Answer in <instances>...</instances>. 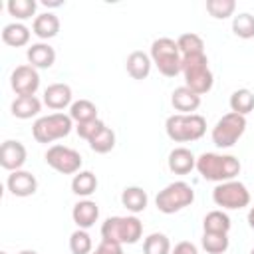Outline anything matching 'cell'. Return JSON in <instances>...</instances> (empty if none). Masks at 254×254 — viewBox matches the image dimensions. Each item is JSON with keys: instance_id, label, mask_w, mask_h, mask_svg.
Here are the masks:
<instances>
[{"instance_id": "cell-43", "label": "cell", "mask_w": 254, "mask_h": 254, "mask_svg": "<svg viewBox=\"0 0 254 254\" xmlns=\"http://www.w3.org/2000/svg\"><path fill=\"white\" fill-rule=\"evenodd\" d=\"M0 254H8V252H0Z\"/></svg>"}, {"instance_id": "cell-34", "label": "cell", "mask_w": 254, "mask_h": 254, "mask_svg": "<svg viewBox=\"0 0 254 254\" xmlns=\"http://www.w3.org/2000/svg\"><path fill=\"white\" fill-rule=\"evenodd\" d=\"M91 236L83 230L77 228L71 236H69V250L71 254H91Z\"/></svg>"}, {"instance_id": "cell-17", "label": "cell", "mask_w": 254, "mask_h": 254, "mask_svg": "<svg viewBox=\"0 0 254 254\" xmlns=\"http://www.w3.org/2000/svg\"><path fill=\"white\" fill-rule=\"evenodd\" d=\"M71 218L77 224V228H89L95 224V220L99 218V208L93 200H79L73 210H71Z\"/></svg>"}, {"instance_id": "cell-40", "label": "cell", "mask_w": 254, "mask_h": 254, "mask_svg": "<svg viewBox=\"0 0 254 254\" xmlns=\"http://www.w3.org/2000/svg\"><path fill=\"white\" fill-rule=\"evenodd\" d=\"M44 4H46V6H62V2H48V0H46Z\"/></svg>"}, {"instance_id": "cell-2", "label": "cell", "mask_w": 254, "mask_h": 254, "mask_svg": "<svg viewBox=\"0 0 254 254\" xmlns=\"http://www.w3.org/2000/svg\"><path fill=\"white\" fill-rule=\"evenodd\" d=\"M181 71L185 73V85L196 95L208 93L212 89L214 79H212V71L208 67V58L204 56V52L183 56Z\"/></svg>"}, {"instance_id": "cell-29", "label": "cell", "mask_w": 254, "mask_h": 254, "mask_svg": "<svg viewBox=\"0 0 254 254\" xmlns=\"http://www.w3.org/2000/svg\"><path fill=\"white\" fill-rule=\"evenodd\" d=\"M89 147H91V151H95V153H109L113 147H115V133L105 125L99 133H95L89 141Z\"/></svg>"}, {"instance_id": "cell-14", "label": "cell", "mask_w": 254, "mask_h": 254, "mask_svg": "<svg viewBox=\"0 0 254 254\" xmlns=\"http://www.w3.org/2000/svg\"><path fill=\"white\" fill-rule=\"evenodd\" d=\"M171 103L177 111H181L183 115H190L192 111L198 109L200 105V95H196L194 91H190L187 85L183 87H177L171 95Z\"/></svg>"}, {"instance_id": "cell-22", "label": "cell", "mask_w": 254, "mask_h": 254, "mask_svg": "<svg viewBox=\"0 0 254 254\" xmlns=\"http://www.w3.org/2000/svg\"><path fill=\"white\" fill-rule=\"evenodd\" d=\"M42 109V103L36 95H22L12 101V115L18 119H30L38 115Z\"/></svg>"}, {"instance_id": "cell-31", "label": "cell", "mask_w": 254, "mask_h": 254, "mask_svg": "<svg viewBox=\"0 0 254 254\" xmlns=\"http://www.w3.org/2000/svg\"><path fill=\"white\" fill-rule=\"evenodd\" d=\"M232 32L242 38V40H250L254 38V16L248 12H242L238 16H234L232 20Z\"/></svg>"}, {"instance_id": "cell-15", "label": "cell", "mask_w": 254, "mask_h": 254, "mask_svg": "<svg viewBox=\"0 0 254 254\" xmlns=\"http://www.w3.org/2000/svg\"><path fill=\"white\" fill-rule=\"evenodd\" d=\"M44 103L50 109H64L71 103V87L67 83H52L44 91Z\"/></svg>"}, {"instance_id": "cell-9", "label": "cell", "mask_w": 254, "mask_h": 254, "mask_svg": "<svg viewBox=\"0 0 254 254\" xmlns=\"http://www.w3.org/2000/svg\"><path fill=\"white\" fill-rule=\"evenodd\" d=\"M212 200H214L216 206L236 210V208L248 206L250 192H248V189L242 183H238V181H226V183H218L214 187Z\"/></svg>"}, {"instance_id": "cell-24", "label": "cell", "mask_w": 254, "mask_h": 254, "mask_svg": "<svg viewBox=\"0 0 254 254\" xmlns=\"http://www.w3.org/2000/svg\"><path fill=\"white\" fill-rule=\"evenodd\" d=\"M97 189V177L91 171H79L71 179V190L77 196H89Z\"/></svg>"}, {"instance_id": "cell-41", "label": "cell", "mask_w": 254, "mask_h": 254, "mask_svg": "<svg viewBox=\"0 0 254 254\" xmlns=\"http://www.w3.org/2000/svg\"><path fill=\"white\" fill-rule=\"evenodd\" d=\"M20 254H38V252H36V250H22Z\"/></svg>"}, {"instance_id": "cell-6", "label": "cell", "mask_w": 254, "mask_h": 254, "mask_svg": "<svg viewBox=\"0 0 254 254\" xmlns=\"http://www.w3.org/2000/svg\"><path fill=\"white\" fill-rule=\"evenodd\" d=\"M192 200H194L192 187L187 185L185 181H177V183L167 185L163 190H159L155 204L163 214H173V212H179L185 206L192 204Z\"/></svg>"}, {"instance_id": "cell-10", "label": "cell", "mask_w": 254, "mask_h": 254, "mask_svg": "<svg viewBox=\"0 0 254 254\" xmlns=\"http://www.w3.org/2000/svg\"><path fill=\"white\" fill-rule=\"evenodd\" d=\"M46 163L62 175H75L79 173V167H81V155L75 149L54 145L46 151Z\"/></svg>"}, {"instance_id": "cell-19", "label": "cell", "mask_w": 254, "mask_h": 254, "mask_svg": "<svg viewBox=\"0 0 254 254\" xmlns=\"http://www.w3.org/2000/svg\"><path fill=\"white\" fill-rule=\"evenodd\" d=\"M151 58L145 54V52H131L127 56V62H125V67H127V73L133 77V79H145L149 73H151Z\"/></svg>"}, {"instance_id": "cell-37", "label": "cell", "mask_w": 254, "mask_h": 254, "mask_svg": "<svg viewBox=\"0 0 254 254\" xmlns=\"http://www.w3.org/2000/svg\"><path fill=\"white\" fill-rule=\"evenodd\" d=\"M91 254H123V244L113 242V240H105V238H101L99 246H97V248H95Z\"/></svg>"}, {"instance_id": "cell-20", "label": "cell", "mask_w": 254, "mask_h": 254, "mask_svg": "<svg viewBox=\"0 0 254 254\" xmlns=\"http://www.w3.org/2000/svg\"><path fill=\"white\" fill-rule=\"evenodd\" d=\"M121 202H123V206H125L129 212L137 214V212H143V210L147 208L149 196H147V192H145L141 187H127V189L121 192Z\"/></svg>"}, {"instance_id": "cell-5", "label": "cell", "mask_w": 254, "mask_h": 254, "mask_svg": "<svg viewBox=\"0 0 254 254\" xmlns=\"http://www.w3.org/2000/svg\"><path fill=\"white\" fill-rule=\"evenodd\" d=\"M151 62L157 65V69L167 75V77H175L181 71V50L177 46L175 40L171 38H159L151 44Z\"/></svg>"}, {"instance_id": "cell-4", "label": "cell", "mask_w": 254, "mask_h": 254, "mask_svg": "<svg viewBox=\"0 0 254 254\" xmlns=\"http://www.w3.org/2000/svg\"><path fill=\"white\" fill-rule=\"evenodd\" d=\"M143 234V224L137 216H111L101 224V238L119 244H135Z\"/></svg>"}, {"instance_id": "cell-30", "label": "cell", "mask_w": 254, "mask_h": 254, "mask_svg": "<svg viewBox=\"0 0 254 254\" xmlns=\"http://www.w3.org/2000/svg\"><path fill=\"white\" fill-rule=\"evenodd\" d=\"M145 254H171V242L163 232H153L143 242Z\"/></svg>"}, {"instance_id": "cell-16", "label": "cell", "mask_w": 254, "mask_h": 254, "mask_svg": "<svg viewBox=\"0 0 254 254\" xmlns=\"http://www.w3.org/2000/svg\"><path fill=\"white\" fill-rule=\"evenodd\" d=\"M194 167H196V159L189 149L177 147L169 153V169L175 175H189Z\"/></svg>"}, {"instance_id": "cell-12", "label": "cell", "mask_w": 254, "mask_h": 254, "mask_svg": "<svg viewBox=\"0 0 254 254\" xmlns=\"http://www.w3.org/2000/svg\"><path fill=\"white\" fill-rule=\"evenodd\" d=\"M26 163V147L20 141H4L0 147V165L6 171H20Z\"/></svg>"}, {"instance_id": "cell-38", "label": "cell", "mask_w": 254, "mask_h": 254, "mask_svg": "<svg viewBox=\"0 0 254 254\" xmlns=\"http://www.w3.org/2000/svg\"><path fill=\"white\" fill-rule=\"evenodd\" d=\"M173 254H198V250H196V246L192 244V242H179L177 246H175V250H173Z\"/></svg>"}, {"instance_id": "cell-42", "label": "cell", "mask_w": 254, "mask_h": 254, "mask_svg": "<svg viewBox=\"0 0 254 254\" xmlns=\"http://www.w3.org/2000/svg\"><path fill=\"white\" fill-rule=\"evenodd\" d=\"M250 254H254V248H252V250H250Z\"/></svg>"}, {"instance_id": "cell-33", "label": "cell", "mask_w": 254, "mask_h": 254, "mask_svg": "<svg viewBox=\"0 0 254 254\" xmlns=\"http://www.w3.org/2000/svg\"><path fill=\"white\" fill-rule=\"evenodd\" d=\"M202 248L208 254H222L228 248V236L220 232H204L202 234Z\"/></svg>"}, {"instance_id": "cell-18", "label": "cell", "mask_w": 254, "mask_h": 254, "mask_svg": "<svg viewBox=\"0 0 254 254\" xmlns=\"http://www.w3.org/2000/svg\"><path fill=\"white\" fill-rule=\"evenodd\" d=\"M28 62H30V65H34V67H42V69H48V67H52L54 65V62H56V52H54V48L50 46V44H32L30 48H28Z\"/></svg>"}, {"instance_id": "cell-11", "label": "cell", "mask_w": 254, "mask_h": 254, "mask_svg": "<svg viewBox=\"0 0 254 254\" xmlns=\"http://www.w3.org/2000/svg\"><path fill=\"white\" fill-rule=\"evenodd\" d=\"M10 85L16 91L18 97L22 95H34L40 87V75L36 71L34 65L26 64V65H18L12 75H10Z\"/></svg>"}, {"instance_id": "cell-7", "label": "cell", "mask_w": 254, "mask_h": 254, "mask_svg": "<svg viewBox=\"0 0 254 254\" xmlns=\"http://www.w3.org/2000/svg\"><path fill=\"white\" fill-rule=\"evenodd\" d=\"M71 121L73 119L69 115H64V113L44 115V117L36 119V123L32 125V135L38 143H52L56 139H62V137L69 135Z\"/></svg>"}, {"instance_id": "cell-26", "label": "cell", "mask_w": 254, "mask_h": 254, "mask_svg": "<svg viewBox=\"0 0 254 254\" xmlns=\"http://www.w3.org/2000/svg\"><path fill=\"white\" fill-rule=\"evenodd\" d=\"M230 109L238 115H246L254 109V93L250 89H236L230 95Z\"/></svg>"}, {"instance_id": "cell-1", "label": "cell", "mask_w": 254, "mask_h": 254, "mask_svg": "<svg viewBox=\"0 0 254 254\" xmlns=\"http://www.w3.org/2000/svg\"><path fill=\"white\" fill-rule=\"evenodd\" d=\"M196 171L206 181L226 183V181H234V177L240 173V161L232 155L202 153L196 159Z\"/></svg>"}, {"instance_id": "cell-32", "label": "cell", "mask_w": 254, "mask_h": 254, "mask_svg": "<svg viewBox=\"0 0 254 254\" xmlns=\"http://www.w3.org/2000/svg\"><path fill=\"white\" fill-rule=\"evenodd\" d=\"M6 8H8L10 16H14L18 20H28L36 14L38 4L34 0H8Z\"/></svg>"}, {"instance_id": "cell-27", "label": "cell", "mask_w": 254, "mask_h": 254, "mask_svg": "<svg viewBox=\"0 0 254 254\" xmlns=\"http://www.w3.org/2000/svg\"><path fill=\"white\" fill-rule=\"evenodd\" d=\"M69 117L77 123H85V121H91V119H97V107L89 101V99H79V101H73L71 107H69Z\"/></svg>"}, {"instance_id": "cell-21", "label": "cell", "mask_w": 254, "mask_h": 254, "mask_svg": "<svg viewBox=\"0 0 254 254\" xmlns=\"http://www.w3.org/2000/svg\"><path fill=\"white\" fill-rule=\"evenodd\" d=\"M32 30H34V34H36L38 38L50 40V38H54V36L60 32V20H58V16L52 14V12L40 14V16H36Z\"/></svg>"}, {"instance_id": "cell-3", "label": "cell", "mask_w": 254, "mask_h": 254, "mask_svg": "<svg viewBox=\"0 0 254 254\" xmlns=\"http://www.w3.org/2000/svg\"><path fill=\"white\" fill-rule=\"evenodd\" d=\"M165 129H167L169 139H173L175 143H189V141H196L204 135L206 121L202 115H196V113H190V115L177 113V115L167 117Z\"/></svg>"}, {"instance_id": "cell-25", "label": "cell", "mask_w": 254, "mask_h": 254, "mask_svg": "<svg viewBox=\"0 0 254 254\" xmlns=\"http://www.w3.org/2000/svg\"><path fill=\"white\" fill-rule=\"evenodd\" d=\"M204 232H220V234H228L230 230V218L226 212L222 210H210L204 220H202Z\"/></svg>"}, {"instance_id": "cell-35", "label": "cell", "mask_w": 254, "mask_h": 254, "mask_svg": "<svg viewBox=\"0 0 254 254\" xmlns=\"http://www.w3.org/2000/svg\"><path fill=\"white\" fill-rule=\"evenodd\" d=\"M234 8H236V2L234 0H208L206 2V10L212 18L216 20H224L228 16L234 14Z\"/></svg>"}, {"instance_id": "cell-28", "label": "cell", "mask_w": 254, "mask_h": 254, "mask_svg": "<svg viewBox=\"0 0 254 254\" xmlns=\"http://www.w3.org/2000/svg\"><path fill=\"white\" fill-rule=\"evenodd\" d=\"M177 46L181 50L183 56H190V54H202L204 52V42L198 34L194 32H187V34H181L179 40H177Z\"/></svg>"}, {"instance_id": "cell-36", "label": "cell", "mask_w": 254, "mask_h": 254, "mask_svg": "<svg viewBox=\"0 0 254 254\" xmlns=\"http://www.w3.org/2000/svg\"><path fill=\"white\" fill-rule=\"evenodd\" d=\"M103 127H105V123H103L101 119H91V121H85V123H77L75 131H77V135H79L81 139L89 141V139H91L95 133H99Z\"/></svg>"}, {"instance_id": "cell-39", "label": "cell", "mask_w": 254, "mask_h": 254, "mask_svg": "<svg viewBox=\"0 0 254 254\" xmlns=\"http://www.w3.org/2000/svg\"><path fill=\"white\" fill-rule=\"evenodd\" d=\"M248 224H250V228H254V206L248 212Z\"/></svg>"}, {"instance_id": "cell-13", "label": "cell", "mask_w": 254, "mask_h": 254, "mask_svg": "<svg viewBox=\"0 0 254 254\" xmlns=\"http://www.w3.org/2000/svg\"><path fill=\"white\" fill-rule=\"evenodd\" d=\"M6 185H8V190L14 196H32L36 192V189H38L36 177L32 173H28V171H22V169L20 171H12L8 175Z\"/></svg>"}, {"instance_id": "cell-23", "label": "cell", "mask_w": 254, "mask_h": 254, "mask_svg": "<svg viewBox=\"0 0 254 254\" xmlns=\"http://www.w3.org/2000/svg\"><path fill=\"white\" fill-rule=\"evenodd\" d=\"M2 42L6 46H12V48L26 46L30 42V30L24 24H18V22L6 24L4 30H2Z\"/></svg>"}, {"instance_id": "cell-8", "label": "cell", "mask_w": 254, "mask_h": 254, "mask_svg": "<svg viewBox=\"0 0 254 254\" xmlns=\"http://www.w3.org/2000/svg\"><path fill=\"white\" fill-rule=\"evenodd\" d=\"M244 131H246V117L230 111L222 115L212 127V143L218 149H228L244 135Z\"/></svg>"}]
</instances>
